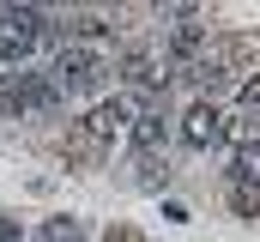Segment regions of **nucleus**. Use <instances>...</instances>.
<instances>
[{
  "label": "nucleus",
  "instance_id": "obj_1",
  "mask_svg": "<svg viewBox=\"0 0 260 242\" xmlns=\"http://www.w3.org/2000/svg\"><path fill=\"white\" fill-rule=\"evenodd\" d=\"M43 73H49V85H55L61 97H85V91H97L115 67H109L103 49H91V43H61V55L49 60Z\"/></svg>",
  "mask_w": 260,
  "mask_h": 242
},
{
  "label": "nucleus",
  "instance_id": "obj_2",
  "mask_svg": "<svg viewBox=\"0 0 260 242\" xmlns=\"http://www.w3.org/2000/svg\"><path fill=\"white\" fill-rule=\"evenodd\" d=\"M127 121H133V109L115 97V103H97L85 121H73V133H67V152L73 158H103V145L115 139V133H127Z\"/></svg>",
  "mask_w": 260,
  "mask_h": 242
},
{
  "label": "nucleus",
  "instance_id": "obj_3",
  "mask_svg": "<svg viewBox=\"0 0 260 242\" xmlns=\"http://www.w3.org/2000/svg\"><path fill=\"white\" fill-rule=\"evenodd\" d=\"M224 133H230V109L212 103V97H194L188 115H182V139L194 152H206V145H224Z\"/></svg>",
  "mask_w": 260,
  "mask_h": 242
},
{
  "label": "nucleus",
  "instance_id": "obj_4",
  "mask_svg": "<svg viewBox=\"0 0 260 242\" xmlns=\"http://www.w3.org/2000/svg\"><path fill=\"white\" fill-rule=\"evenodd\" d=\"M170 139H176V115H170L164 103H157V109H139V115L127 121V145L145 158V164H151V158H157Z\"/></svg>",
  "mask_w": 260,
  "mask_h": 242
},
{
  "label": "nucleus",
  "instance_id": "obj_5",
  "mask_svg": "<svg viewBox=\"0 0 260 242\" xmlns=\"http://www.w3.org/2000/svg\"><path fill=\"white\" fill-rule=\"evenodd\" d=\"M230 176L242 182V188H260V139L236 145V158H230Z\"/></svg>",
  "mask_w": 260,
  "mask_h": 242
},
{
  "label": "nucleus",
  "instance_id": "obj_6",
  "mask_svg": "<svg viewBox=\"0 0 260 242\" xmlns=\"http://www.w3.org/2000/svg\"><path fill=\"white\" fill-rule=\"evenodd\" d=\"M37 242H85V230H79V218H49L37 230Z\"/></svg>",
  "mask_w": 260,
  "mask_h": 242
},
{
  "label": "nucleus",
  "instance_id": "obj_7",
  "mask_svg": "<svg viewBox=\"0 0 260 242\" xmlns=\"http://www.w3.org/2000/svg\"><path fill=\"white\" fill-rule=\"evenodd\" d=\"M236 103H242V115H254V109H260V73H242V85H236Z\"/></svg>",
  "mask_w": 260,
  "mask_h": 242
},
{
  "label": "nucleus",
  "instance_id": "obj_8",
  "mask_svg": "<svg viewBox=\"0 0 260 242\" xmlns=\"http://www.w3.org/2000/svg\"><path fill=\"white\" fill-rule=\"evenodd\" d=\"M230 200H236V212H248V218L260 212V188H242V182H236V194H230Z\"/></svg>",
  "mask_w": 260,
  "mask_h": 242
},
{
  "label": "nucleus",
  "instance_id": "obj_9",
  "mask_svg": "<svg viewBox=\"0 0 260 242\" xmlns=\"http://www.w3.org/2000/svg\"><path fill=\"white\" fill-rule=\"evenodd\" d=\"M109 242H145V236H139L133 224H115V230H109Z\"/></svg>",
  "mask_w": 260,
  "mask_h": 242
}]
</instances>
